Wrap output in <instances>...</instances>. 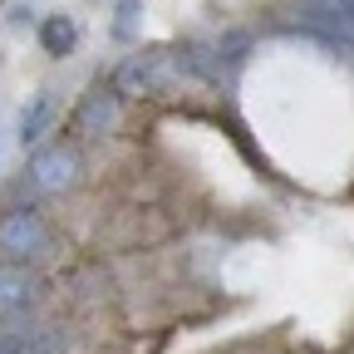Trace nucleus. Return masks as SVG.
I'll list each match as a JSON object with an SVG mask.
<instances>
[{"mask_svg":"<svg viewBox=\"0 0 354 354\" xmlns=\"http://www.w3.org/2000/svg\"><path fill=\"white\" fill-rule=\"evenodd\" d=\"M133 20H138V0H118V35H133Z\"/></svg>","mask_w":354,"mask_h":354,"instance_id":"obj_7","label":"nucleus"},{"mask_svg":"<svg viewBox=\"0 0 354 354\" xmlns=\"http://www.w3.org/2000/svg\"><path fill=\"white\" fill-rule=\"evenodd\" d=\"M74 172H79V153L64 148V143H50V148H39L25 167V192L39 197V192H64L74 183Z\"/></svg>","mask_w":354,"mask_h":354,"instance_id":"obj_2","label":"nucleus"},{"mask_svg":"<svg viewBox=\"0 0 354 354\" xmlns=\"http://www.w3.org/2000/svg\"><path fill=\"white\" fill-rule=\"evenodd\" d=\"M39 44L50 55H69L74 44H79V25L69 20V15H44L39 20Z\"/></svg>","mask_w":354,"mask_h":354,"instance_id":"obj_6","label":"nucleus"},{"mask_svg":"<svg viewBox=\"0 0 354 354\" xmlns=\"http://www.w3.org/2000/svg\"><path fill=\"white\" fill-rule=\"evenodd\" d=\"M118 104H123L118 88H94V94L84 99L74 128H79V133H104V128H113V123H118Z\"/></svg>","mask_w":354,"mask_h":354,"instance_id":"obj_4","label":"nucleus"},{"mask_svg":"<svg viewBox=\"0 0 354 354\" xmlns=\"http://www.w3.org/2000/svg\"><path fill=\"white\" fill-rule=\"evenodd\" d=\"M44 246H50V227H44V212L35 202H15L0 212V261L30 266L44 256Z\"/></svg>","mask_w":354,"mask_h":354,"instance_id":"obj_1","label":"nucleus"},{"mask_svg":"<svg viewBox=\"0 0 354 354\" xmlns=\"http://www.w3.org/2000/svg\"><path fill=\"white\" fill-rule=\"evenodd\" d=\"M50 118H55V94H39L20 109V143H39L44 138V128H50Z\"/></svg>","mask_w":354,"mask_h":354,"instance_id":"obj_5","label":"nucleus"},{"mask_svg":"<svg viewBox=\"0 0 354 354\" xmlns=\"http://www.w3.org/2000/svg\"><path fill=\"white\" fill-rule=\"evenodd\" d=\"M39 300V276L30 266H10L0 261V320H15Z\"/></svg>","mask_w":354,"mask_h":354,"instance_id":"obj_3","label":"nucleus"}]
</instances>
